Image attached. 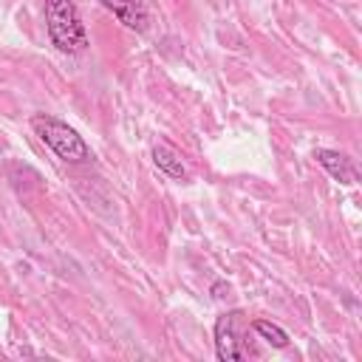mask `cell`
<instances>
[{"label": "cell", "instance_id": "8992f818", "mask_svg": "<svg viewBox=\"0 0 362 362\" xmlns=\"http://www.w3.org/2000/svg\"><path fill=\"white\" fill-rule=\"evenodd\" d=\"M153 164H156L167 178H173V181H184V178H187V167H184L181 156H178L173 147H167V144H156V147H153Z\"/></svg>", "mask_w": 362, "mask_h": 362}, {"label": "cell", "instance_id": "7a4b0ae2", "mask_svg": "<svg viewBox=\"0 0 362 362\" xmlns=\"http://www.w3.org/2000/svg\"><path fill=\"white\" fill-rule=\"evenodd\" d=\"M31 130H34V136H37L48 150H54L57 158H62V161H68V164H85V161L93 158L88 141H85L68 122H62V119H57V116H48V113L31 116Z\"/></svg>", "mask_w": 362, "mask_h": 362}, {"label": "cell", "instance_id": "6da1fadb", "mask_svg": "<svg viewBox=\"0 0 362 362\" xmlns=\"http://www.w3.org/2000/svg\"><path fill=\"white\" fill-rule=\"evenodd\" d=\"M45 28L59 54L76 57L88 51V31L74 0H45Z\"/></svg>", "mask_w": 362, "mask_h": 362}, {"label": "cell", "instance_id": "3957f363", "mask_svg": "<svg viewBox=\"0 0 362 362\" xmlns=\"http://www.w3.org/2000/svg\"><path fill=\"white\" fill-rule=\"evenodd\" d=\"M238 317L240 311H226L215 320V354L221 362H238L246 356L238 339Z\"/></svg>", "mask_w": 362, "mask_h": 362}, {"label": "cell", "instance_id": "52a82bcc", "mask_svg": "<svg viewBox=\"0 0 362 362\" xmlns=\"http://www.w3.org/2000/svg\"><path fill=\"white\" fill-rule=\"evenodd\" d=\"M252 328H255V334H257L266 345H272V348H286V345H288V334H286L277 322H272V320H255Z\"/></svg>", "mask_w": 362, "mask_h": 362}, {"label": "cell", "instance_id": "277c9868", "mask_svg": "<svg viewBox=\"0 0 362 362\" xmlns=\"http://www.w3.org/2000/svg\"><path fill=\"white\" fill-rule=\"evenodd\" d=\"M124 28L130 31H147V23H150V14H147V6L144 0H99Z\"/></svg>", "mask_w": 362, "mask_h": 362}, {"label": "cell", "instance_id": "5b68a950", "mask_svg": "<svg viewBox=\"0 0 362 362\" xmlns=\"http://www.w3.org/2000/svg\"><path fill=\"white\" fill-rule=\"evenodd\" d=\"M314 158H317V164H320L334 181H339V184H345V187L356 184V167H354V161H351L345 153L328 150V147H317V150H314Z\"/></svg>", "mask_w": 362, "mask_h": 362}]
</instances>
